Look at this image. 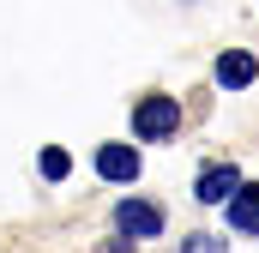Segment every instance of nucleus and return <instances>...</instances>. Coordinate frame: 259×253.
<instances>
[{
  "instance_id": "nucleus-1",
  "label": "nucleus",
  "mask_w": 259,
  "mask_h": 253,
  "mask_svg": "<svg viewBox=\"0 0 259 253\" xmlns=\"http://www.w3.org/2000/svg\"><path fill=\"white\" fill-rule=\"evenodd\" d=\"M181 126V97H145L133 109V133L139 139H169Z\"/></svg>"
},
{
  "instance_id": "nucleus-2",
  "label": "nucleus",
  "mask_w": 259,
  "mask_h": 253,
  "mask_svg": "<svg viewBox=\"0 0 259 253\" xmlns=\"http://www.w3.org/2000/svg\"><path fill=\"white\" fill-rule=\"evenodd\" d=\"M115 229H121V235H139V241H151V235H163V211H157L151 199H121Z\"/></svg>"
},
{
  "instance_id": "nucleus-3",
  "label": "nucleus",
  "mask_w": 259,
  "mask_h": 253,
  "mask_svg": "<svg viewBox=\"0 0 259 253\" xmlns=\"http://www.w3.org/2000/svg\"><path fill=\"white\" fill-rule=\"evenodd\" d=\"M199 205H229L235 193H241V169L235 163H211V169H199Z\"/></svg>"
},
{
  "instance_id": "nucleus-4",
  "label": "nucleus",
  "mask_w": 259,
  "mask_h": 253,
  "mask_svg": "<svg viewBox=\"0 0 259 253\" xmlns=\"http://www.w3.org/2000/svg\"><path fill=\"white\" fill-rule=\"evenodd\" d=\"M139 169H145V163H139L133 145H103V151H97V175H103V181H139Z\"/></svg>"
},
{
  "instance_id": "nucleus-5",
  "label": "nucleus",
  "mask_w": 259,
  "mask_h": 253,
  "mask_svg": "<svg viewBox=\"0 0 259 253\" xmlns=\"http://www.w3.org/2000/svg\"><path fill=\"white\" fill-rule=\"evenodd\" d=\"M259 78V61L247 55V49H229V55H217V85L223 91H247Z\"/></svg>"
},
{
  "instance_id": "nucleus-6",
  "label": "nucleus",
  "mask_w": 259,
  "mask_h": 253,
  "mask_svg": "<svg viewBox=\"0 0 259 253\" xmlns=\"http://www.w3.org/2000/svg\"><path fill=\"white\" fill-rule=\"evenodd\" d=\"M229 229H241V235H259V181H253V187L241 181V193L229 199Z\"/></svg>"
},
{
  "instance_id": "nucleus-7",
  "label": "nucleus",
  "mask_w": 259,
  "mask_h": 253,
  "mask_svg": "<svg viewBox=\"0 0 259 253\" xmlns=\"http://www.w3.org/2000/svg\"><path fill=\"white\" fill-rule=\"evenodd\" d=\"M66 169H72V157H66L61 145H49V151H42V175H49V181H66Z\"/></svg>"
}]
</instances>
